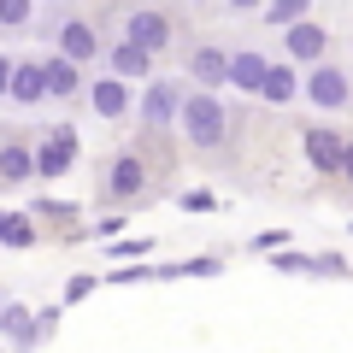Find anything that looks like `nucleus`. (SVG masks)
Wrapping results in <instances>:
<instances>
[{"mask_svg":"<svg viewBox=\"0 0 353 353\" xmlns=\"http://www.w3.org/2000/svg\"><path fill=\"white\" fill-rule=\"evenodd\" d=\"M176 112H183V130H189L194 148H218V136H224V106L212 94H183Z\"/></svg>","mask_w":353,"mask_h":353,"instance_id":"obj_1","label":"nucleus"},{"mask_svg":"<svg viewBox=\"0 0 353 353\" xmlns=\"http://www.w3.org/2000/svg\"><path fill=\"white\" fill-rule=\"evenodd\" d=\"M165 36H171V30H165V18H159V12H136V18H130V48L159 53V48H165Z\"/></svg>","mask_w":353,"mask_h":353,"instance_id":"obj_2","label":"nucleus"},{"mask_svg":"<svg viewBox=\"0 0 353 353\" xmlns=\"http://www.w3.org/2000/svg\"><path fill=\"white\" fill-rule=\"evenodd\" d=\"M306 94H312L318 106H341V101H347V77L324 65V71H312V77H306Z\"/></svg>","mask_w":353,"mask_h":353,"instance_id":"obj_3","label":"nucleus"},{"mask_svg":"<svg viewBox=\"0 0 353 353\" xmlns=\"http://www.w3.org/2000/svg\"><path fill=\"white\" fill-rule=\"evenodd\" d=\"M30 165H36L41 176H59L65 165H71V136H65V130H59V136H53V141H48V148H41L36 159H30Z\"/></svg>","mask_w":353,"mask_h":353,"instance_id":"obj_4","label":"nucleus"},{"mask_svg":"<svg viewBox=\"0 0 353 353\" xmlns=\"http://www.w3.org/2000/svg\"><path fill=\"white\" fill-rule=\"evenodd\" d=\"M6 88H12V101H41V94H48V88H41V65H12Z\"/></svg>","mask_w":353,"mask_h":353,"instance_id":"obj_5","label":"nucleus"},{"mask_svg":"<svg viewBox=\"0 0 353 353\" xmlns=\"http://www.w3.org/2000/svg\"><path fill=\"white\" fill-rule=\"evenodd\" d=\"M289 48L301 53V59H318V53H324V30L306 24V18H294V24H289Z\"/></svg>","mask_w":353,"mask_h":353,"instance_id":"obj_6","label":"nucleus"},{"mask_svg":"<svg viewBox=\"0 0 353 353\" xmlns=\"http://www.w3.org/2000/svg\"><path fill=\"white\" fill-rule=\"evenodd\" d=\"M306 153H312L318 171H336V165H341V141L330 136V130H312V136H306Z\"/></svg>","mask_w":353,"mask_h":353,"instance_id":"obj_7","label":"nucleus"},{"mask_svg":"<svg viewBox=\"0 0 353 353\" xmlns=\"http://www.w3.org/2000/svg\"><path fill=\"white\" fill-rule=\"evenodd\" d=\"M224 77H230L236 88H259V77H265V59H259V53H236V59L224 65Z\"/></svg>","mask_w":353,"mask_h":353,"instance_id":"obj_8","label":"nucleus"},{"mask_svg":"<svg viewBox=\"0 0 353 353\" xmlns=\"http://www.w3.org/2000/svg\"><path fill=\"white\" fill-rule=\"evenodd\" d=\"M176 101H183V94H176L171 83H159V88H153V94H148V106H141V118H148V124H171Z\"/></svg>","mask_w":353,"mask_h":353,"instance_id":"obj_9","label":"nucleus"},{"mask_svg":"<svg viewBox=\"0 0 353 353\" xmlns=\"http://www.w3.org/2000/svg\"><path fill=\"white\" fill-rule=\"evenodd\" d=\"M41 88H48V94H71V88H77V65H71V59L41 65Z\"/></svg>","mask_w":353,"mask_h":353,"instance_id":"obj_10","label":"nucleus"},{"mask_svg":"<svg viewBox=\"0 0 353 353\" xmlns=\"http://www.w3.org/2000/svg\"><path fill=\"white\" fill-rule=\"evenodd\" d=\"M259 94H271V101H289V94H294V71H289V65H265Z\"/></svg>","mask_w":353,"mask_h":353,"instance_id":"obj_11","label":"nucleus"},{"mask_svg":"<svg viewBox=\"0 0 353 353\" xmlns=\"http://www.w3.org/2000/svg\"><path fill=\"white\" fill-rule=\"evenodd\" d=\"M124 106H130L124 83H94V112H101V118H118Z\"/></svg>","mask_w":353,"mask_h":353,"instance_id":"obj_12","label":"nucleus"},{"mask_svg":"<svg viewBox=\"0 0 353 353\" xmlns=\"http://www.w3.org/2000/svg\"><path fill=\"white\" fill-rule=\"evenodd\" d=\"M65 59H88V53H94V30L88 24H65Z\"/></svg>","mask_w":353,"mask_h":353,"instance_id":"obj_13","label":"nucleus"},{"mask_svg":"<svg viewBox=\"0 0 353 353\" xmlns=\"http://www.w3.org/2000/svg\"><path fill=\"white\" fill-rule=\"evenodd\" d=\"M141 189V165L136 159H118L112 165V194H136Z\"/></svg>","mask_w":353,"mask_h":353,"instance_id":"obj_14","label":"nucleus"},{"mask_svg":"<svg viewBox=\"0 0 353 353\" xmlns=\"http://www.w3.org/2000/svg\"><path fill=\"white\" fill-rule=\"evenodd\" d=\"M148 59H153V53H141V48H130V41H124V48H118V53H112V65H118V77H141V71H148Z\"/></svg>","mask_w":353,"mask_h":353,"instance_id":"obj_15","label":"nucleus"},{"mask_svg":"<svg viewBox=\"0 0 353 353\" xmlns=\"http://www.w3.org/2000/svg\"><path fill=\"white\" fill-rule=\"evenodd\" d=\"M0 176H6V183H24V176H30V153L24 148H6V153H0Z\"/></svg>","mask_w":353,"mask_h":353,"instance_id":"obj_16","label":"nucleus"},{"mask_svg":"<svg viewBox=\"0 0 353 353\" xmlns=\"http://www.w3.org/2000/svg\"><path fill=\"white\" fill-rule=\"evenodd\" d=\"M194 77H201V83H218V77H224V59H218V53H194Z\"/></svg>","mask_w":353,"mask_h":353,"instance_id":"obj_17","label":"nucleus"},{"mask_svg":"<svg viewBox=\"0 0 353 353\" xmlns=\"http://www.w3.org/2000/svg\"><path fill=\"white\" fill-rule=\"evenodd\" d=\"M306 12V0H271V24H294Z\"/></svg>","mask_w":353,"mask_h":353,"instance_id":"obj_18","label":"nucleus"},{"mask_svg":"<svg viewBox=\"0 0 353 353\" xmlns=\"http://www.w3.org/2000/svg\"><path fill=\"white\" fill-rule=\"evenodd\" d=\"M30 18V0H0V24H24Z\"/></svg>","mask_w":353,"mask_h":353,"instance_id":"obj_19","label":"nucleus"},{"mask_svg":"<svg viewBox=\"0 0 353 353\" xmlns=\"http://www.w3.org/2000/svg\"><path fill=\"white\" fill-rule=\"evenodd\" d=\"M336 171H341V176H347V183H353V141H347V148H341V165H336Z\"/></svg>","mask_w":353,"mask_h":353,"instance_id":"obj_20","label":"nucleus"},{"mask_svg":"<svg viewBox=\"0 0 353 353\" xmlns=\"http://www.w3.org/2000/svg\"><path fill=\"white\" fill-rule=\"evenodd\" d=\"M6 77H12V65H6V59H0V88H6Z\"/></svg>","mask_w":353,"mask_h":353,"instance_id":"obj_21","label":"nucleus"},{"mask_svg":"<svg viewBox=\"0 0 353 353\" xmlns=\"http://www.w3.org/2000/svg\"><path fill=\"white\" fill-rule=\"evenodd\" d=\"M230 6H253V0H230Z\"/></svg>","mask_w":353,"mask_h":353,"instance_id":"obj_22","label":"nucleus"}]
</instances>
